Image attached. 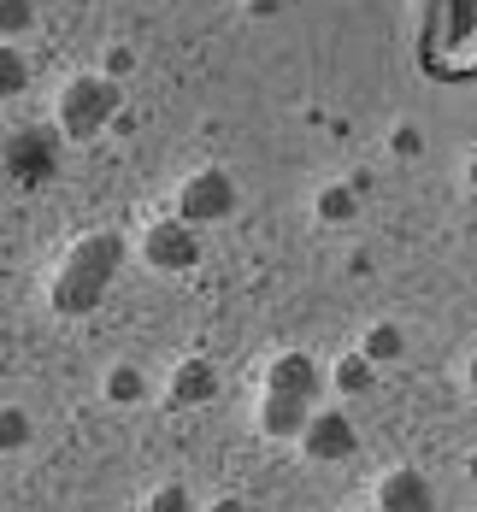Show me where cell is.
Instances as JSON below:
<instances>
[{
  "label": "cell",
  "instance_id": "obj_24",
  "mask_svg": "<svg viewBox=\"0 0 477 512\" xmlns=\"http://www.w3.org/2000/svg\"><path fill=\"white\" fill-rule=\"evenodd\" d=\"M348 512H377V507H348Z\"/></svg>",
  "mask_w": 477,
  "mask_h": 512
},
{
  "label": "cell",
  "instance_id": "obj_18",
  "mask_svg": "<svg viewBox=\"0 0 477 512\" xmlns=\"http://www.w3.org/2000/svg\"><path fill=\"white\" fill-rule=\"evenodd\" d=\"M142 512H195V507H189V489L183 483H159L154 495L142 501Z\"/></svg>",
  "mask_w": 477,
  "mask_h": 512
},
{
  "label": "cell",
  "instance_id": "obj_10",
  "mask_svg": "<svg viewBox=\"0 0 477 512\" xmlns=\"http://www.w3.org/2000/svg\"><path fill=\"white\" fill-rule=\"evenodd\" d=\"M307 418H313V401H295V395H271V389H265V401H260V430L271 436V442H283V436H295V442H301Z\"/></svg>",
  "mask_w": 477,
  "mask_h": 512
},
{
  "label": "cell",
  "instance_id": "obj_22",
  "mask_svg": "<svg viewBox=\"0 0 477 512\" xmlns=\"http://www.w3.org/2000/svg\"><path fill=\"white\" fill-rule=\"evenodd\" d=\"M466 383H472V389H477V354H472V365H466Z\"/></svg>",
  "mask_w": 477,
  "mask_h": 512
},
{
  "label": "cell",
  "instance_id": "obj_8",
  "mask_svg": "<svg viewBox=\"0 0 477 512\" xmlns=\"http://www.w3.org/2000/svg\"><path fill=\"white\" fill-rule=\"evenodd\" d=\"M212 395H218V371H212V359H183L177 371H171V383H165V401L183 412V407H207Z\"/></svg>",
  "mask_w": 477,
  "mask_h": 512
},
{
  "label": "cell",
  "instance_id": "obj_21",
  "mask_svg": "<svg viewBox=\"0 0 477 512\" xmlns=\"http://www.w3.org/2000/svg\"><path fill=\"white\" fill-rule=\"evenodd\" d=\"M207 512H248V507H242V501H236V495H224V501H212Z\"/></svg>",
  "mask_w": 477,
  "mask_h": 512
},
{
  "label": "cell",
  "instance_id": "obj_1",
  "mask_svg": "<svg viewBox=\"0 0 477 512\" xmlns=\"http://www.w3.org/2000/svg\"><path fill=\"white\" fill-rule=\"evenodd\" d=\"M118 265H124V236H112V230H101V236H83L71 254H65V265L53 271L48 283V301L59 318H83V312L101 307V295L112 289V277H118Z\"/></svg>",
  "mask_w": 477,
  "mask_h": 512
},
{
  "label": "cell",
  "instance_id": "obj_13",
  "mask_svg": "<svg viewBox=\"0 0 477 512\" xmlns=\"http://www.w3.org/2000/svg\"><path fill=\"white\" fill-rule=\"evenodd\" d=\"M313 212H318V224H354L360 218V189L354 183H324Z\"/></svg>",
  "mask_w": 477,
  "mask_h": 512
},
{
  "label": "cell",
  "instance_id": "obj_6",
  "mask_svg": "<svg viewBox=\"0 0 477 512\" xmlns=\"http://www.w3.org/2000/svg\"><path fill=\"white\" fill-rule=\"evenodd\" d=\"M377 512H436V489H430V477L413 471V465H395V471H383L377 477Z\"/></svg>",
  "mask_w": 477,
  "mask_h": 512
},
{
  "label": "cell",
  "instance_id": "obj_4",
  "mask_svg": "<svg viewBox=\"0 0 477 512\" xmlns=\"http://www.w3.org/2000/svg\"><path fill=\"white\" fill-rule=\"evenodd\" d=\"M301 454L318 465H342L360 454V430H354V418L342 407H313L307 418V430H301Z\"/></svg>",
  "mask_w": 477,
  "mask_h": 512
},
{
  "label": "cell",
  "instance_id": "obj_15",
  "mask_svg": "<svg viewBox=\"0 0 477 512\" xmlns=\"http://www.w3.org/2000/svg\"><path fill=\"white\" fill-rule=\"evenodd\" d=\"M30 436H36V418L24 407H0V454H18V448H30Z\"/></svg>",
  "mask_w": 477,
  "mask_h": 512
},
{
  "label": "cell",
  "instance_id": "obj_14",
  "mask_svg": "<svg viewBox=\"0 0 477 512\" xmlns=\"http://www.w3.org/2000/svg\"><path fill=\"white\" fill-rule=\"evenodd\" d=\"M371 383H377V371H371V359H360V348L330 365V389H342V395H366Z\"/></svg>",
  "mask_w": 477,
  "mask_h": 512
},
{
  "label": "cell",
  "instance_id": "obj_9",
  "mask_svg": "<svg viewBox=\"0 0 477 512\" xmlns=\"http://www.w3.org/2000/svg\"><path fill=\"white\" fill-rule=\"evenodd\" d=\"M6 165H12L24 183L53 177V136H48V130H18V136L6 142Z\"/></svg>",
  "mask_w": 477,
  "mask_h": 512
},
{
  "label": "cell",
  "instance_id": "obj_11",
  "mask_svg": "<svg viewBox=\"0 0 477 512\" xmlns=\"http://www.w3.org/2000/svg\"><path fill=\"white\" fill-rule=\"evenodd\" d=\"M106 401L112 407H142V395H148V371L136 365V359H118L112 371H106Z\"/></svg>",
  "mask_w": 477,
  "mask_h": 512
},
{
  "label": "cell",
  "instance_id": "obj_23",
  "mask_svg": "<svg viewBox=\"0 0 477 512\" xmlns=\"http://www.w3.org/2000/svg\"><path fill=\"white\" fill-rule=\"evenodd\" d=\"M466 177H472V183H477V159H472V165H466Z\"/></svg>",
  "mask_w": 477,
  "mask_h": 512
},
{
  "label": "cell",
  "instance_id": "obj_3",
  "mask_svg": "<svg viewBox=\"0 0 477 512\" xmlns=\"http://www.w3.org/2000/svg\"><path fill=\"white\" fill-rule=\"evenodd\" d=\"M236 212V177L230 171H195L183 189H177V218L189 230H207V224H224Z\"/></svg>",
  "mask_w": 477,
  "mask_h": 512
},
{
  "label": "cell",
  "instance_id": "obj_7",
  "mask_svg": "<svg viewBox=\"0 0 477 512\" xmlns=\"http://www.w3.org/2000/svg\"><path fill=\"white\" fill-rule=\"evenodd\" d=\"M265 389L271 395H295V401H313L318 407V389H324V371H318L313 354H277L271 371H265Z\"/></svg>",
  "mask_w": 477,
  "mask_h": 512
},
{
  "label": "cell",
  "instance_id": "obj_17",
  "mask_svg": "<svg viewBox=\"0 0 477 512\" xmlns=\"http://www.w3.org/2000/svg\"><path fill=\"white\" fill-rule=\"evenodd\" d=\"M30 24H36V6L30 0H0V48H12Z\"/></svg>",
  "mask_w": 477,
  "mask_h": 512
},
{
  "label": "cell",
  "instance_id": "obj_20",
  "mask_svg": "<svg viewBox=\"0 0 477 512\" xmlns=\"http://www.w3.org/2000/svg\"><path fill=\"white\" fill-rule=\"evenodd\" d=\"M130 65H136V53H130V48H112V53H106V71H101V77H112V83H118Z\"/></svg>",
  "mask_w": 477,
  "mask_h": 512
},
{
  "label": "cell",
  "instance_id": "obj_5",
  "mask_svg": "<svg viewBox=\"0 0 477 512\" xmlns=\"http://www.w3.org/2000/svg\"><path fill=\"white\" fill-rule=\"evenodd\" d=\"M142 259L165 277H177V271H189L201 259V230H189L183 218H159V224L142 230Z\"/></svg>",
  "mask_w": 477,
  "mask_h": 512
},
{
  "label": "cell",
  "instance_id": "obj_2",
  "mask_svg": "<svg viewBox=\"0 0 477 512\" xmlns=\"http://www.w3.org/2000/svg\"><path fill=\"white\" fill-rule=\"evenodd\" d=\"M118 106H124V95H118L112 77H101V71L71 77L65 95H59V130H65L71 142H95L106 124L118 118Z\"/></svg>",
  "mask_w": 477,
  "mask_h": 512
},
{
  "label": "cell",
  "instance_id": "obj_12",
  "mask_svg": "<svg viewBox=\"0 0 477 512\" xmlns=\"http://www.w3.org/2000/svg\"><path fill=\"white\" fill-rule=\"evenodd\" d=\"M401 354H407V336H401V324H371L366 336H360V359H371V371L395 365Z\"/></svg>",
  "mask_w": 477,
  "mask_h": 512
},
{
  "label": "cell",
  "instance_id": "obj_19",
  "mask_svg": "<svg viewBox=\"0 0 477 512\" xmlns=\"http://www.w3.org/2000/svg\"><path fill=\"white\" fill-rule=\"evenodd\" d=\"M389 154L395 159H419L424 154V130L419 124H395V130H389Z\"/></svg>",
  "mask_w": 477,
  "mask_h": 512
},
{
  "label": "cell",
  "instance_id": "obj_16",
  "mask_svg": "<svg viewBox=\"0 0 477 512\" xmlns=\"http://www.w3.org/2000/svg\"><path fill=\"white\" fill-rule=\"evenodd\" d=\"M30 89V59L18 48H0V101H18Z\"/></svg>",
  "mask_w": 477,
  "mask_h": 512
}]
</instances>
